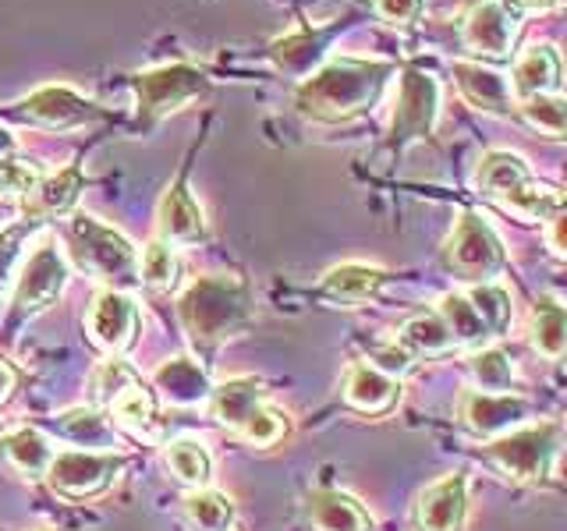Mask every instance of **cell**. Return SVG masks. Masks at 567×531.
I'll return each mask as SVG.
<instances>
[{
  "mask_svg": "<svg viewBox=\"0 0 567 531\" xmlns=\"http://www.w3.org/2000/svg\"><path fill=\"white\" fill-rule=\"evenodd\" d=\"M398 64L390 61H359V58H333L319 64L309 79L295 88L298 114L312 121H351L380 103L383 88Z\"/></svg>",
  "mask_w": 567,
  "mask_h": 531,
  "instance_id": "1",
  "label": "cell"
},
{
  "mask_svg": "<svg viewBox=\"0 0 567 531\" xmlns=\"http://www.w3.org/2000/svg\"><path fill=\"white\" fill-rule=\"evenodd\" d=\"M248 291L235 277H199L177 298V319L195 344L213 347L248 323Z\"/></svg>",
  "mask_w": 567,
  "mask_h": 531,
  "instance_id": "2",
  "label": "cell"
},
{
  "mask_svg": "<svg viewBox=\"0 0 567 531\" xmlns=\"http://www.w3.org/2000/svg\"><path fill=\"white\" fill-rule=\"evenodd\" d=\"M475 185L483 195H489L493 202L518 212L522 220H549V217H557V212H564L560 191L536 181L518 153H507V149L486 153L478 159Z\"/></svg>",
  "mask_w": 567,
  "mask_h": 531,
  "instance_id": "3",
  "label": "cell"
},
{
  "mask_svg": "<svg viewBox=\"0 0 567 531\" xmlns=\"http://www.w3.org/2000/svg\"><path fill=\"white\" fill-rule=\"evenodd\" d=\"M71 252L85 273L106 283V291H128L138 283V252L132 241L96 217L71 220Z\"/></svg>",
  "mask_w": 567,
  "mask_h": 531,
  "instance_id": "4",
  "label": "cell"
},
{
  "mask_svg": "<svg viewBox=\"0 0 567 531\" xmlns=\"http://www.w3.org/2000/svg\"><path fill=\"white\" fill-rule=\"evenodd\" d=\"M560 436L564 433L557 421L525 425V429H511L489 439L483 447V457L507 478H514V482H539V478L549 475L560 454Z\"/></svg>",
  "mask_w": 567,
  "mask_h": 531,
  "instance_id": "5",
  "label": "cell"
},
{
  "mask_svg": "<svg viewBox=\"0 0 567 531\" xmlns=\"http://www.w3.org/2000/svg\"><path fill=\"white\" fill-rule=\"evenodd\" d=\"M132 88L138 100V117L156 121L185 111L195 100H203L209 93V79L192 64H164V67L138 71L132 79Z\"/></svg>",
  "mask_w": 567,
  "mask_h": 531,
  "instance_id": "6",
  "label": "cell"
},
{
  "mask_svg": "<svg viewBox=\"0 0 567 531\" xmlns=\"http://www.w3.org/2000/svg\"><path fill=\"white\" fill-rule=\"evenodd\" d=\"M443 262L472 283H493V277L504 270L507 256L489 220H483L478 212H465L451 230L447 244H443Z\"/></svg>",
  "mask_w": 567,
  "mask_h": 531,
  "instance_id": "7",
  "label": "cell"
},
{
  "mask_svg": "<svg viewBox=\"0 0 567 531\" xmlns=\"http://www.w3.org/2000/svg\"><path fill=\"white\" fill-rule=\"evenodd\" d=\"M124 468V457L114 450H61L53 454L43 478L64 500H85L114 482Z\"/></svg>",
  "mask_w": 567,
  "mask_h": 531,
  "instance_id": "8",
  "label": "cell"
},
{
  "mask_svg": "<svg viewBox=\"0 0 567 531\" xmlns=\"http://www.w3.org/2000/svg\"><path fill=\"white\" fill-rule=\"evenodd\" d=\"M440 114V85L433 75H425L419 67L401 71L394 117H390V146L404 149L408 142H419L433 135V124Z\"/></svg>",
  "mask_w": 567,
  "mask_h": 531,
  "instance_id": "9",
  "label": "cell"
},
{
  "mask_svg": "<svg viewBox=\"0 0 567 531\" xmlns=\"http://www.w3.org/2000/svg\"><path fill=\"white\" fill-rule=\"evenodd\" d=\"M522 11L511 0H478L461 22V43L475 58L504 61L511 58L514 40L522 32Z\"/></svg>",
  "mask_w": 567,
  "mask_h": 531,
  "instance_id": "10",
  "label": "cell"
},
{
  "mask_svg": "<svg viewBox=\"0 0 567 531\" xmlns=\"http://www.w3.org/2000/svg\"><path fill=\"white\" fill-rule=\"evenodd\" d=\"M68 288V259L58 244L43 238L32 248V256L25 259L22 273L14 283V312L18 315H35L50 309Z\"/></svg>",
  "mask_w": 567,
  "mask_h": 531,
  "instance_id": "11",
  "label": "cell"
},
{
  "mask_svg": "<svg viewBox=\"0 0 567 531\" xmlns=\"http://www.w3.org/2000/svg\"><path fill=\"white\" fill-rule=\"evenodd\" d=\"M11 114L18 121L35 124V128H50V132H71V128H82V124H93L103 117V111L93 100L79 96L75 88H68V85L35 88L32 96L18 100L11 106Z\"/></svg>",
  "mask_w": 567,
  "mask_h": 531,
  "instance_id": "12",
  "label": "cell"
},
{
  "mask_svg": "<svg viewBox=\"0 0 567 531\" xmlns=\"http://www.w3.org/2000/svg\"><path fill=\"white\" fill-rule=\"evenodd\" d=\"M528 418V400L518 394H486V389H468L461 397V421L468 425V433L496 439L511 433L514 425Z\"/></svg>",
  "mask_w": 567,
  "mask_h": 531,
  "instance_id": "13",
  "label": "cell"
},
{
  "mask_svg": "<svg viewBox=\"0 0 567 531\" xmlns=\"http://www.w3.org/2000/svg\"><path fill=\"white\" fill-rule=\"evenodd\" d=\"M468 513V478L454 471L425 486L415 503V521L422 531H461Z\"/></svg>",
  "mask_w": 567,
  "mask_h": 531,
  "instance_id": "14",
  "label": "cell"
},
{
  "mask_svg": "<svg viewBox=\"0 0 567 531\" xmlns=\"http://www.w3.org/2000/svg\"><path fill=\"white\" fill-rule=\"evenodd\" d=\"M138 330V309L124 291H100L93 309H89V333L103 351H124L135 341Z\"/></svg>",
  "mask_w": 567,
  "mask_h": 531,
  "instance_id": "15",
  "label": "cell"
},
{
  "mask_svg": "<svg viewBox=\"0 0 567 531\" xmlns=\"http://www.w3.org/2000/svg\"><path fill=\"white\" fill-rule=\"evenodd\" d=\"M454 82L475 111L493 114V117H511L514 114V96L504 75H496L493 67H483L475 61H454Z\"/></svg>",
  "mask_w": 567,
  "mask_h": 531,
  "instance_id": "16",
  "label": "cell"
},
{
  "mask_svg": "<svg viewBox=\"0 0 567 531\" xmlns=\"http://www.w3.org/2000/svg\"><path fill=\"white\" fill-rule=\"evenodd\" d=\"M333 35H337V25H330V29H298L291 35H284V40L270 43V61H274L277 71H284V75L309 79L312 71L323 64L327 46H330Z\"/></svg>",
  "mask_w": 567,
  "mask_h": 531,
  "instance_id": "17",
  "label": "cell"
},
{
  "mask_svg": "<svg viewBox=\"0 0 567 531\" xmlns=\"http://www.w3.org/2000/svg\"><path fill=\"white\" fill-rule=\"evenodd\" d=\"M156 227H159V241H167V244H192L206 235L203 209L192 199L185 181H174L164 191V199H159V209H156Z\"/></svg>",
  "mask_w": 567,
  "mask_h": 531,
  "instance_id": "18",
  "label": "cell"
},
{
  "mask_svg": "<svg viewBox=\"0 0 567 531\" xmlns=\"http://www.w3.org/2000/svg\"><path fill=\"white\" fill-rule=\"evenodd\" d=\"M507 85H511L514 100L560 93V53L549 43H536V46L522 50V58L514 61Z\"/></svg>",
  "mask_w": 567,
  "mask_h": 531,
  "instance_id": "19",
  "label": "cell"
},
{
  "mask_svg": "<svg viewBox=\"0 0 567 531\" xmlns=\"http://www.w3.org/2000/svg\"><path fill=\"white\" fill-rule=\"evenodd\" d=\"M401 397V386L398 379L383 376L380 368H372L369 362H354L348 368V379H344V400L354 407V412H365V415H383L390 407L398 404Z\"/></svg>",
  "mask_w": 567,
  "mask_h": 531,
  "instance_id": "20",
  "label": "cell"
},
{
  "mask_svg": "<svg viewBox=\"0 0 567 531\" xmlns=\"http://www.w3.org/2000/svg\"><path fill=\"white\" fill-rule=\"evenodd\" d=\"M259 404H266V386L256 376H238V379H227L209 389L213 418L235 433L241 429V421L252 415Z\"/></svg>",
  "mask_w": 567,
  "mask_h": 531,
  "instance_id": "21",
  "label": "cell"
},
{
  "mask_svg": "<svg viewBox=\"0 0 567 531\" xmlns=\"http://www.w3.org/2000/svg\"><path fill=\"white\" fill-rule=\"evenodd\" d=\"M309 521L316 531H369V513L351 500L348 492L316 489L309 496Z\"/></svg>",
  "mask_w": 567,
  "mask_h": 531,
  "instance_id": "22",
  "label": "cell"
},
{
  "mask_svg": "<svg viewBox=\"0 0 567 531\" xmlns=\"http://www.w3.org/2000/svg\"><path fill=\"white\" fill-rule=\"evenodd\" d=\"M383 283H386V273L377 270V266L344 262V266H333V270L323 277L319 291H323L327 298H333V301H341V305H354V301L377 298Z\"/></svg>",
  "mask_w": 567,
  "mask_h": 531,
  "instance_id": "23",
  "label": "cell"
},
{
  "mask_svg": "<svg viewBox=\"0 0 567 531\" xmlns=\"http://www.w3.org/2000/svg\"><path fill=\"white\" fill-rule=\"evenodd\" d=\"M29 212L32 217H64V212L75 209L79 195H82V170L79 167H64L50 177H40V185L32 191Z\"/></svg>",
  "mask_w": 567,
  "mask_h": 531,
  "instance_id": "24",
  "label": "cell"
},
{
  "mask_svg": "<svg viewBox=\"0 0 567 531\" xmlns=\"http://www.w3.org/2000/svg\"><path fill=\"white\" fill-rule=\"evenodd\" d=\"M153 383L164 389L167 400L174 404H199L209 397V376H206V368L199 362H192V358H174V362H164L156 368V376Z\"/></svg>",
  "mask_w": 567,
  "mask_h": 531,
  "instance_id": "25",
  "label": "cell"
},
{
  "mask_svg": "<svg viewBox=\"0 0 567 531\" xmlns=\"http://www.w3.org/2000/svg\"><path fill=\"white\" fill-rule=\"evenodd\" d=\"M528 336H532V347L546 358H560L564 354V344H567V315H564V305L557 298H539L536 309H532V326H528Z\"/></svg>",
  "mask_w": 567,
  "mask_h": 531,
  "instance_id": "26",
  "label": "cell"
},
{
  "mask_svg": "<svg viewBox=\"0 0 567 531\" xmlns=\"http://www.w3.org/2000/svg\"><path fill=\"white\" fill-rule=\"evenodd\" d=\"M0 454H4L11 465L29 478L43 475L47 465L53 460V447L40 429H14L11 436L0 439Z\"/></svg>",
  "mask_w": 567,
  "mask_h": 531,
  "instance_id": "27",
  "label": "cell"
},
{
  "mask_svg": "<svg viewBox=\"0 0 567 531\" xmlns=\"http://www.w3.org/2000/svg\"><path fill=\"white\" fill-rule=\"evenodd\" d=\"M436 315L443 319V326L451 330L454 347H457V344L478 347L483 341H489V333H486V326H483V319H478V312L472 309L468 294H447V298L440 301V312H436Z\"/></svg>",
  "mask_w": 567,
  "mask_h": 531,
  "instance_id": "28",
  "label": "cell"
},
{
  "mask_svg": "<svg viewBox=\"0 0 567 531\" xmlns=\"http://www.w3.org/2000/svg\"><path fill=\"white\" fill-rule=\"evenodd\" d=\"M185 518L195 531H227L235 524V503L224 492L195 489L185 496Z\"/></svg>",
  "mask_w": 567,
  "mask_h": 531,
  "instance_id": "29",
  "label": "cell"
},
{
  "mask_svg": "<svg viewBox=\"0 0 567 531\" xmlns=\"http://www.w3.org/2000/svg\"><path fill=\"white\" fill-rule=\"evenodd\" d=\"M401 347L412 354H443L454 347V336L451 330L443 326V319L433 315H412L408 323L401 326Z\"/></svg>",
  "mask_w": 567,
  "mask_h": 531,
  "instance_id": "30",
  "label": "cell"
},
{
  "mask_svg": "<svg viewBox=\"0 0 567 531\" xmlns=\"http://www.w3.org/2000/svg\"><path fill=\"white\" fill-rule=\"evenodd\" d=\"M177 277H182V259H177L174 244L167 241H150L142 248V259H138V280H146L150 288L156 291H171L177 288Z\"/></svg>",
  "mask_w": 567,
  "mask_h": 531,
  "instance_id": "31",
  "label": "cell"
},
{
  "mask_svg": "<svg viewBox=\"0 0 567 531\" xmlns=\"http://www.w3.org/2000/svg\"><path fill=\"white\" fill-rule=\"evenodd\" d=\"M472 309L483 319V326L489 336H504L511 330V319H514V305H511V294L496 283H475L468 291Z\"/></svg>",
  "mask_w": 567,
  "mask_h": 531,
  "instance_id": "32",
  "label": "cell"
},
{
  "mask_svg": "<svg viewBox=\"0 0 567 531\" xmlns=\"http://www.w3.org/2000/svg\"><path fill=\"white\" fill-rule=\"evenodd\" d=\"M111 412L114 418L124 425V429L132 433H150L153 429V418H156V404H153V394L142 383H132L124 386L121 394L111 400Z\"/></svg>",
  "mask_w": 567,
  "mask_h": 531,
  "instance_id": "33",
  "label": "cell"
},
{
  "mask_svg": "<svg viewBox=\"0 0 567 531\" xmlns=\"http://www.w3.org/2000/svg\"><path fill=\"white\" fill-rule=\"evenodd\" d=\"M472 368V379L486 389V394H511V383H514V365L501 347H483V351H472L468 358Z\"/></svg>",
  "mask_w": 567,
  "mask_h": 531,
  "instance_id": "34",
  "label": "cell"
},
{
  "mask_svg": "<svg viewBox=\"0 0 567 531\" xmlns=\"http://www.w3.org/2000/svg\"><path fill=\"white\" fill-rule=\"evenodd\" d=\"M58 429L75 439V442H85V447H114V429L106 425L103 415H96L93 407H75V412H64L58 418Z\"/></svg>",
  "mask_w": 567,
  "mask_h": 531,
  "instance_id": "35",
  "label": "cell"
},
{
  "mask_svg": "<svg viewBox=\"0 0 567 531\" xmlns=\"http://www.w3.org/2000/svg\"><path fill=\"white\" fill-rule=\"evenodd\" d=\"M522 106V117L546 138H564L567 132V106L560 93H546V96H528L518 100Z\"/></svg>",
  "mask_w": 567,
  "mask_h": 531,
  "instance_id": "36",
  "label": "cell"
},
{
  "mask_svg": "<svg viewBox=\"0 0 567 531\" xmlns=\"http://www.w3.org/2000/svg\"><path fill=\"white\" fill-rule=\"evenodd\" d=\"M167 465L188 486H206L209 482V471H213L209 454L195 439H177V442H171V447H167Z\"/></svg>",
  "mask_w": 567,
  "mask_h": 531,
  "instance_id": "37",
  "label": "cell"
},
{
  "mask_svg": "<svg viewBox=\"0 0 567 531\" xmlns=\"http://www.w3.org/2000/svg\"><path fill=\"white\" fill-rule=\"evenodd\" d=\"M248 442H256V447H274L277 439H284V433H288V418H284L280 412H274V407L259 404L252 415H248L241 421L238 429Z\"/></svg>",
  "mask_w": 567,
  "mask_h": 531,
  "instance_id": "38",
  "label": "cell"
},
{
  "mask_svg": "<svg viewBox=\"0 0 567 531\" xmlns=\"http://www.w3.org/2000/svg\"><path fill=\"white\" fill-rule=\"evenodd\" d=\"M132 383H138V379H135V372L124 362H103L96 368V376H93V397L100 404H111L121 394V389L132 386Z\"/></svg>",
  "mask_w": 567,
  "mask_h": 531,
  "instance_id": "39",
  "label": "cell"
},
{
  "mask_svg": "<svg viewBox=\"0 0 567 531\" xmlns=\"http://www.w3.org/2000/svg\"><path fill=\"white\" fill-rule=\"evenodd\" d=\"M32 220H22V223H11L0 230V283H4L14 270V262L22 259V248L32 235Z\"/></svg>",
  "mask_w": 567,
  "mask_h": 531,
  "instance_id": "40",
  "label": "cell"
},
{
  "mask_svg": "<svg viewBox=\"0 0 567 531\" xmlns=\"http://www.w3.org/2000/svg\"><path fill=\"white\" fill-rule=\"evenodd\" d=\"M372 8L383 18L386 25H415L422 18V0H372Z\"/></svg>",
  "mask_w": 567,
  "mask_h": 531,
  "instance_id": "41",
  "label": "cell"
},
{
  "mask_svg": "<svg viewBox=\"0 0 567 531\" xmlns=\"http://www.w3.org/2000/svg\"><path fill=\"white\" fill-rule=\"evenodd\" d=\"M369 365H372V368H380L383 376L398 379V376H404L408 368H412V354H408L401 344H390V347H380L377 354H372Z\"/></svg>",
  "mask_w": 567,
  "mask_h": 531,
  "instance_id": "42",
  "label": "cell"
},
{
  "mask_svg": "<svg viewBox=\"0 0 567 531\" xmlns=\"http://www.w3.org/2000/svg\"><path fill=\"white\" fill-rule=\"evenodd\" d=\"M549 223V248H554V256H560L564 259V252H567V241H564V227H567V220H564V212H557V217H549L546 220Z\"/></svg>",
  "mask_w": 567,
  "mask_h": 531,
  "instance_id": "43",
  "label": "cell"
},
{
  "mask_svg": "<svg viewBox=\"0 0 567 531\" xmlns=\"http://www.w3.org/2000/svg\"><path fill=\"white\" fill-rule=\"evenodd\" d=\"M511 4L522 14H549V11H560L564 0H511Z\"/></svg>",
  "mask_w": 567,
  "mask_h": 531,
  "instance_id": "44",
  "label": "cell"
},
{
  "mask_svg": "<svg viewBox=\"0 0 567 531\" xmlns=\"http://www.w3.org/2000/svg\"><path fill=\"white\" fill-rule=\"evenodd\" d=\"M11 389H14V368L0 362V404L11 397Z\"/></svg>",
  "mask_w": 567,
  "mask_h": 531,
  "instance_id": "45",
  "label": "cell"
},
{
  "mask_svg": "<svg viewBox=\"0 0 567 531\" xmlns=\"http://www.w3.org/2000/svg\"><path fill=\"white\" fill-rule=\"evenodd\" d=\"M8 156H14V138L0 128V159H8Z\"/></svg>",
  "mask_w": 567,
  "mask_h": 531,
  "instance_id": "46",
  "label": "cell"
}]
</instances>
